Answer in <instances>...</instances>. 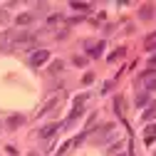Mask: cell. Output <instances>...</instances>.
Wrapping results in <instances>:
<instances>
[{"label": "cell", "instance_id": "cell-8", "mask_svg": "<svg viewBox=\"0 0 156 156\" xmlns=\"http://www.w3.org/2000/svg\"><path fill=\"white\" fill-rule=\"evenodd\" d=\"M32 12H23V15H17V25H30L32 23Z\"/></svg>", "mask_w": 156, "mask_h": 156}, {"label": "cell", "instance_id": "cell-9", "mask_svg": "<svg viewBox=\"0 0 156 156\" xmlns=\"http://www.w3.org/2000/svg\"><path fill=\"white\" fill-rule=\"evenodd\" d=\"M114 109H116V114H124V99L122 97H114Z\"/></svg>", "mask_w": 156, "mask_h": 156}, {"label": "cell", "instance_id": "cell-2", "mask_svg": "<svg viewBox=\"0 0 156 156\" xmlns=\"http://www.w3.org/2000/svg\"><path fill=\"white\" fill-rule=\"evenodd\" d=\"M141 82H144V87H146L149 92H156V69H149V72L141 77Z\"/></svg>", "mask_w": 156, "mask_h": 156}, {"label": "cell", "instance_id": "cell-14", "mask_svg": "<svg viewBox=\"0 0 156 156\" xmlns=\"http://www.w3.org/2000/svg\"><path fill=\"white\" fill-rule=\"evenodd\" d=\"M122 149H124V144H116V146H112V149H109V156H116Z\"/></svg>", "mask_w": 156, "mask_h": 156}, {"label": "cell", "instance_id": "cell-10", "mask_svg": "<svg viewBox=\"0 0 156 156\" xmlns=\"http://www.w3.org/2000/svg\"><path fill=\"white\" fill-rule=\"evenodd\" d=\"M62 67H65L62 62H52V65H50V74H57V72H62Z\"/></svg>", "mask_w": 156, "mask_h": 156}, {"label": "cell", "instance_id": "cell-13", "mask_svg": "<svg viewBox=\"0 0 156 156\" xmlns=\"http://www.w3.org/2000/svg\"><path fill=\"white\" fill-rule=\"evenodd\" d=\"M57 102H60V99H52V102H47V104L42 107V114H47L50 109H55V107H57Z\"/></svg>", "mask_w": 156, "mask_h": 156}, {"label": "cell", "instance_id": "cell-4", "mask_svg": "<svg viewBox=\"0 0 156 156\" xmlns=\"http://www.w3.org/2000/svg\"><path fill=\"white\" fill-rule=\"evenodd\" d=\"M60 129V124H47V126H42V131H40V136L42 139H50V136H55V131Z\"/></svg>", "mask_w": 156, "mask_h": 156}, {"label": "cell", "instance_id": "cell-15", "mask_svg": "<svg viewBox=\"0 0 156 156\" xmlns=\"http://www.w3.org/2000/svg\"><path fill=\"white\" fill-rule=\"evenodd\" d=\"M82 82H84V84H92V82H94V74H89V72H87V74L82 77Z\"/></svg>", "mask_w": 156, "mask_h": 156}, {"label": "cell", "instance_id": "cell-18", "mask_svg": "<svg viewBox=\"0 0 156 156\" xmlns=\"http://www.w3.org/2000/svg\"><path fill=\"white\" fill-rule=\"evenodd\" d=\"M146 102H149V97H146V94H141V97H139V99H136V104H141V107H144Z\"/></svg>", "mask_w": 156, "mask_h": 156}, {"label": "cell", "instance_id": "cell-12", "mask_svg": "<svg viewBox=\"0 0 156 156\" xmlns=\"http://www.w3.org/2000/svg\"><path fill=\"white\" fill-rule=\"evenodd\" d=\"M8 124H10V126H20V124H23V116H20V114H17V116H10Z\"/></svg>", "mask_w": 156, "mask_h": 156}, {"label": "cell", "instance_id": "cell-17", "mask_svg": "<svg viewBox=\"0 0 156 156\" xmlns=\"http://www.w3.org/2000/svg\"><path fill=\"white\" fill-rule=\"evenodd\" d=\"M146 47H156V32H154L149 40H146Z\"/></svg>", "mask_w": 156, "mask_h": 156}, {"label": "cell", "instance_id": "cell-3", "mask_svg": "<svg viewBox=\"0 0 156 156\" xmlns=\"http://www.w3.org/2000/svg\"><path fill=\"white\" fill-rule=\"evenodd\" d=\"M144 141H146V144H154V141H156V124H149V126L144 129Z\"/></svg>", "mask_w": 156, "mask_h": 156}, {"label": "cell", "instance_id": "cell-5", "mask_svg": "<svg viewBox=\"0 0 156 156\" xmlns=\"http://www.w3.org/2000/svg\"><path fill=\"white\" fill-rule=\"evenodd\" d=\"M139 17H141V20H151V17H154V8L151 5H144L139 10Z\"/></svg>", "mask_w": 156, "mask_h": 156}, {"label": "cell", "instance_id": "cell-6", "mask_svg": "<svg viewBox=\"0 0 156 156\" xmlns=\"http://www.w3.org/2000/svg\"><path fill=\"white\" fill-rule=\"evenodd\" d=\"M102 52H104V42H97V45L89 47V57H99Z\"/></svg>", "mask_w": 156, "mask_h": 156}, {"label": "cell", "instance_id": "cell-20", "mask_svg": "<svg viewBox=\"0 0 156 156\" xmlns=\"http://www.w3.org/2000/svg\"><path fill=\"white\" fill-rule=\"evenodd\" d=\"M151 62H154V65H156V55H154V57H151Z\"/></svg>", "mask_w": 156, "mask_h": 156}, {"label": "cell", "instance_id": "cell-16", "mask_svg": "<svg viewBox=\"0 0 156 156\" xmlns=\"http://www.w3.org/2000/svg\"><path fill=\"white\" fill-rule=\"evenodd\" d=\"M72 8L74 10H89V5H84V3H72Z\"/></svg>", "mask_w": 156, "mask_h": 156}, {"label": "cell", "instance_id": "cell-21", "mask_svg": "<svg viewBox=\"0 0 156 156\" xmlns=\"http://www.w3.org/2000/svg\"><path fill=\"white\" fill-rule=\"evenodd\" d=\"M122 156H124V154H122Z\"/></svg>", "mask_w": 156, "mask_h": 156}, {"label": "cell", "instance_id": "cell-1", "mask_svg": "<svg viewBox=\"0 0 156 156\" xmlns=\"http://www.w3.org/2000/svg\"><path fill=\"white\" fill-rule=\"evenodd\" d=\"M50 60V52L47 50H35L32 55H30V62H32V67H40V65H45Z\"/></svg>", "mask_w": 156, "mask_h": 156}, {"label": "cell", "instance_id": "cell-11", "mask_svg": "<svg viewBox=\"0 0 156 156\" xmlns=\"http://www.w3.org/2000/svg\"><path fill=\"white\" fill-rule=\"evenodd\" d=\"M124 52H126L124 47H119V50H114V55H109V62H114V60H119V57H122Z\"/></svg>", "mask_w": 156, "mask_h": 156}, {"label": "cell", "instance_id": "cell-7", "mask_svg": "<svg viewBox=\"0 0 156 156\" xmlns=\"http://www.w3.org/2000/svg\"><path fill=\"white\" fill-rule=\"evenodd\" d=\"M141 116H144V122H151V119H156V104L146 107V112H144Z\"/></svg>", "mask_w": 156, "mask_h": 156}, {"label": "cell", "instance_id": "cell-19", "mask_svg": "<svg viewBox=\"0 0 156 156\" xmlns=\"http://www.w3.org/2000/svg\"><path fill=\"white\" fill-rule=\"evenodd\" d=\"M84 62H87V60H84V57H74V65H77V67H82Z\"/></svg>", "mask_w": 156, "mask_h": 156}]
</instances>
